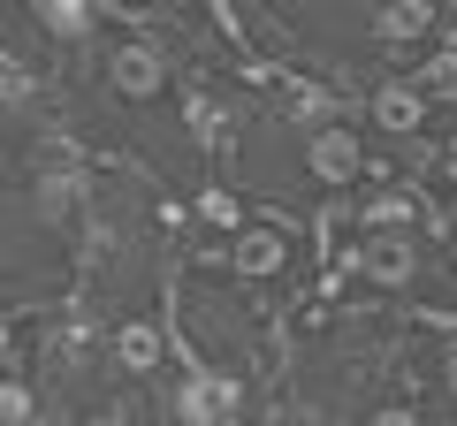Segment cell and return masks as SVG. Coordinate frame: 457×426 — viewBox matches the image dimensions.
<instances>
[{"mask_svg":"<svg viewBox=\"0 0 457 426\" xmlns=\"http://www.w3.org/2000/svg\"><path fill=\"white\" fill-rule=\"evenodd\" d=\"M320 282L351 305H389L457 328V251L420 176H374L320 221Z\"/></svg>","mask_w":457,"mask_h":426,"instance_id":"cell-1","label":"cell"},{"mask_svg":"<svg viewBox=\"0 0 457 426\" xmlns=\"http://www.w3.org/2000/svg\"><path fill=\"white\" fill-rule=\"evenodd\" d=\"M168 328H176L183 358L221 373L252 411H267L282 396V320L221 266V251H176Z\"/></svg>","mask_w":457,"mask_h":426,"instance_id":"cell-2","label":"cell"},{"mask_svg":"<svg viewBox=\"0 0 457 426\" xmlns=\"http://www.w3.org/2000/svg\"><path fill=\"white\" fill-rule=\"evenodd\" d=\"M221 266L260 297L267 312H290L320 290V229L297 221V213H275V206H252V221L221 244Z\"/></svg>","mask_w":457,"mask_h":426,"instance_id":"cell-3","label":"cell"},{"mask_svg":"<svg viewBox=\"0 0 457 426\" xmlns=\"http://www.w3.org/2000/svg\"><path fill=\"white\" fill-rule=\"evenodd\" d=\"M16 8H23V23H31L62 61L84 53L99 31H107V8H99V0H16Z\"/></svg>","mask_w":457,"mask_h":426,"instance_id":"cell-4","label":"cell"},{"mask_svg":"<svg viewBox=\"0 0 457 426\" xmlns=\"http://www.w3.org/2000/svg\"><path fill=\"white\" fill-rule=\"evenodd\" d=\"M252 426H320V419H312V411H297L290 396H275V404H267V411H260Z\"/></svg>","mask_w":457,"mask_h":426,"instance_id":"cell-5","label":"cell"},{"mask_svg":"<svg viewBox=\"0 0 457 426\" xmlns=\"http://www.w3.org/2000/svg\"><path fill=\"white\" fill-rule=\"evenodd\" d=\"M435 198V221H442V236H450V251H457V183H442V191H427Z\"/></svg>","mask_w":457,"mask_h":426,"instance_id":"cell-6","label":"cell"},{"mask_svg":"<svg viewBox=\"0 0 457 426\" xmlns=\"http://www.w3.org/2000/svg\"><path fill=\"white\" fill-rule=\"evenodd\" d=\"M16 426H69L62 411H31V419H16Z\"/></svg>","mask_w":457,"mask_h":426,"instance_id":"cell-7","label":"cell"}]
</instances>
